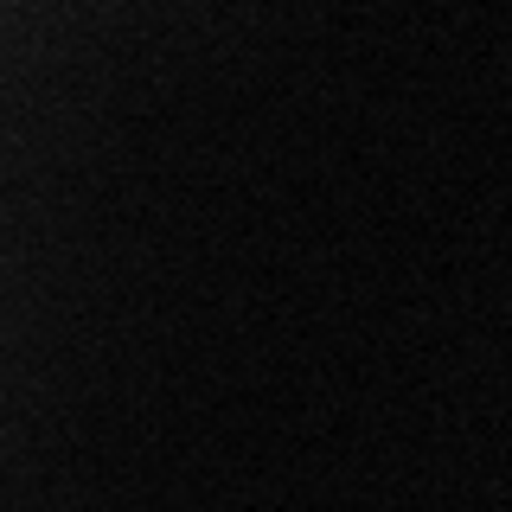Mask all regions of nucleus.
I'll return each mask as SVG.
<instances>
[]
</instances>
